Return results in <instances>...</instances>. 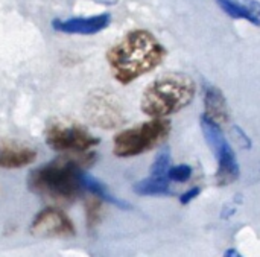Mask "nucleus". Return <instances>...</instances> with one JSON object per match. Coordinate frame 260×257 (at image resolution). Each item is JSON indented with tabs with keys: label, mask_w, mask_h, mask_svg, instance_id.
Masks as SVG:
<instances>
[{
	"label": "nucleus",
	"mask_w": 260,
	"mask_h": 257,
	"mask_svg": "<svg viewBox=\"0 0 260 257\" xmlns=\"http://www.w3.org/2000/svg\"><path fill=\"white\" fill-rule=\"evenodd\" d=\"M98 155L94 152H64V155L34 169L27 177L29 189L56 204H72L84 192L82 174L91 168Z\"/></svg>",
	"instance_id": "nucleus-1"
},
{
	"label": "nucleus",
	"mask_w": 260,
	"mask_h": 257,
	"mask_svg": "<svg viewBox=\"0 0 260 257\" xmlns=\"http://www.w3.org/2000/svg\"><path fill=\"white\" fill-rule=\"evenodd\" d=\"M166 55V47L152 32L134 29L108 49L107 62L113 78L119 84L128 85L161 66Z\"/></svg>",
	"instance_id": "nucleus-2"
},
{
	"label": "nucleus",
	"mask_w": 260,
	"mask_h": 257,
	"mask_svg": "<svg viewBox=\"0 0 260 257\" xmlns=\"http://www.w3.org/2000/svg\"><path fill=\"white\" fill-rule=\"evenodd\" d=\"M197 94L195 81L180 72H171L154 79L143 91L140 110L149 117H168L192 104Z\"/></svg>",
	"instance_id": "nucleus-3"
},
{
	"label": "nucleus",
	"mask_w": 260,
	"mask_h": 257,
	"mask_svg": "<svg viewBox=\"0 0 260 257\" xmlns=\"http://www.w3.org/2000/svg\"><path fill=\"white\" fill-rule=\"evenodd\" d=\"M172 130L166 117H151V120L117 133L113 139V154L119 158H131L155 149L169 137Z\"/></svg>",
	"instance_id": "nucleus-4"
},
{
	"label": "nucleus",
	"mask_w": 260,
	"mask_h": 257,
	"mask_svg": "<svg viewBox=\"0 0 260 257\" xmlns=\"http://www.w3.org/2000/svg\"><path fill=\"white\" fill-rule=\"evenodd\" d=\"M44 140L49 148L61 152H85L101 143L84 125L67 120L52 119L44 128Z\"/></svg>",
	"instance_id": "nucleus-5"
},
{
	"label": "nucleus",
	"mask_w": 260,
	"mask_h": 257,
	"mask_svg": "<svg viewBox=\"0 0 260 257\" xmlns=\"http://www.w3.org/2000/svg\"><path fill=\"white\" fill-rule=\"evenodd\" d=\"M200 123H201L203 136H204L210 151L213 152V155L218 160V172H216L218 184L229 186V184L235 183L241 175L239 163L236 160L235 151L225 140V137L221 131V126L218 123H215L213 120H210L209 117H206L204 114L200 117Z\"/></svg>",
	"instance_id": "nucleus-6"
},
{
	"label": "nucleus",
	"mask_w": 260,
	"mask_h": 257,
	"mask_svg": "<svg viewBox=\"0 0 260 257\" xmlns=\"http://www.w3.org/2000/svg\"><path fill=\"white\" fill-rule=\"evenodd\" d=\"M87 122L101 130H114L125 122V111L119 99L107 90H94L84 105Z\"/></svg>",
	"instance_id": "nucleus-7"
},
{
	"label": "nucleus",
	"mask_w": 260,
	"mask_h": 257,
	"mask_svg": "<svg viewBox=\"0 0 260 257\" xmlns=\"http://www.w3.org/2000/svg\"><path fill=\"white\" fill-rule=\"evenodd\" d=\"M30 233L44 239H70L76 235L72 219L58 207H46L35 215Z\"/></svg>",
	"instance_id": "nucleus-8"
},
{
	"label": "nucleus",
	"mask_w": 260,
	"mask_h": 257,
	"mask_svg": "<svg viewBox=\"0 0 260 257\" xmlns=\"http://www.w3.org/2000/svg\"><path fill=\"white\" fill-rule=\"evenodd\" d=\"M111 23L110 14H99L91 17H72V18H55L52 27L56 32L70 34V35H93L107 29Z\"/></svg>",
	"instance_id": "nucleus-9"
},
{
	"label": "nucleus",
	"mask_w": 260,
	"mask_h": 257,
	"mask_svg": "<svg viewBox=\"0 0 260 257\" xmlns=\"http://www.w3.org/2000/svg\"><path fill=\"white\" fill-rule=\"evenodd\" d=\"M37 151L26 143L0 139V168L18 169L35 162Z\"/></svg>",
	"instance_id": "nucleus-10"
},
{
	"label": "nucleus",
	"mask_w": 260,
	"mask_h": 257,
	"mask_svg": "<svg viewBox=\"0 0 260 257\" xmlns=\"http://www.w3.org/2000/svg\"><path fill=\"white\" fill-rule=\"evenodd\" d=\"M204 116L218 123L219 126L230 120V111L222 91L213 84H204Z\"/></svg>",
	"instance_id": "nucleus-11"
},
{
	"label": "nucleus",
	"mask_w": 260,
	"mask_h": 257,
	"mask_svg": "<svg viewBox=\"0 0 260 257\" xmlns=\"http://www.w3.org/2000/svg\"><path fill=\"white\" fill-rule=\"evenodd\" d=\"M216 5L235 20H247L260 26V2L257 0H215Z\"/></svg>",
	"instance_id": "nucleus-12"
},
{
	"label": "nucleus",
	"mask_w": 260,
	"mask_h": 257,
	"mask_svg": "<svg viewBox=\"0 0 260 257\" xmlns=\"http://www.w3.org/2000/svg\"><path fill=\"white\" fill-rule=\"evenodd\" d=\"M171 180L168 177H155L149 175L134 184V192L142 197H163L171 195Z\"/></svg>",
	"instance_id": "nucleus-13"
},
{
	"label": "nucleus",
	"mask_w": 260,
	"mask_h": 257,
	"mask_svg": "<svg viewBox=\"0 0 260 257\" xmlns=\"http://www.w3.org/2000/svg\"><path fill=\"white\" fill-rule=\"evenodd\" d=\"M81 180H82L84 190H87V192L93 194L94 197L101 198L102 201L110 203L111 206H116V207H119V209H125V210L131 209L128 203H125V201H122V200H119V198L113 197V195L108 192V189L105 187V184H102L98 178H94L93 175H90L87 171L82 174Z\"/></svg>",
	"instance_id": "nucleus-14"
},
{
	"label": "nucleus",
	"mask_w": 260,
	"mask_h": 257,
	"mask_svg": "<svg viewBox=\"0 0 260 257\" xmlns=\"http://www.w3.org/2000/svg\"><path fill=\"white\" fill-rule=\"evenodd\" d=\"M102 200L94 197L85 201V221H87V227L90 230H94L102 218L104 213V206H102Z\"/></svg>",
	"instance_id": "nucleus-15"
},
{
	"label": "nucleus",
	"mask_w": 260,
	"mask_h": 257,
	"mask_svg": "<svg viewBox=\"0 0 260 257\" xmlns=\"http://www.w3.org/2000/svg\"><path fill=\"white\" fill-rule=\"evenodd\" d=\"M171 168V151L169 148H163L151 165V175L155 177H168V171Z\"/></svg>",
	"instance_id": "nucleus-16"
},
{
	"label": "nucleus",
	"mask_w": 260,
	"mask_h": 257,
	"mask_svg": "<svg viewBox=\"0 0 260 257\" xmlns=\"http://www.w3.org/2000/svg\"><path fill=\"white\" fill-rule=\"evenodd\" d=\"M192 177V168L189 165H177L171 166L168 171V178L175 183H184Z\"/></svg>",
	"instance_id": "nucleus-17"
},
{
	"label": "nucleus",
	"mask_w": 260,
	"mask_h": 257,
	"mask_svg": "<svg viewBox=\"0 0 260 257\" xmlns=\"http://www.w3.org/2000/svg\"><path fill=\"white\" fill-rule=\"evenodd\" d=\"M201 194V189L200 187H193V189H190V190H187V192H184L181 197H180V203L183 204V206H187L189 203H192L198 195Z\"/></svg>",
	"instance_id": "nucleus-18"
},
{
	"label": "nucleus",
	"mask_w": 260,
	"mask_h": 257,
	"mask_svg": "<svg viewBox=\"0 0 260 257\" xmlns=\"http://www.w3.org/2000/svg\"><path fill=\"white\" fill-rule=\"evenodd\" d=\"M224 256L225 257H239V256H242L238 250H235V248H230V250H227L225 253H224Z\"/></svg>",
	"instance_id": "nucleus-19"
},
{
	"label": "nucleus",
	"mask_w": 260,
	"mask_h": 257,
	"mask_svg": "<svg viewBox=\"0 0 260 257\" xmlns=\"http://www.w3.org/2000/svg\"><path fill=\"white\" fill-rule=\"evenodd\" d=\"M94 2H99V3H104V5H113V3H116V0H94Z\"/></svg>",
	"instance_id": "nucleus-20"
}]
</instances>
